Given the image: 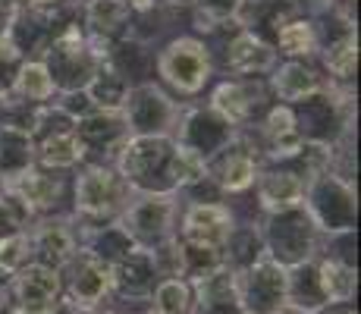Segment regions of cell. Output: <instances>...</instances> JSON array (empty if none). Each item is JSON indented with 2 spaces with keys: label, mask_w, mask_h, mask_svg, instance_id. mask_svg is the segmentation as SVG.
<instances>
[{
  "label": "cell",
  "mask_w": 361,
  "mask_h": 314,
  "mask_svg": "<svg viewBox=\"0 0 361 314\" xmlns=\"http://www.w3.org/2000/svg\"><path fill=\"white\" fill-rule=\"evenodd\" d=\"M173 151H176V138L132 135L110 164L135 195H176Z\"/></svg>",
  "instance_id": "cell-1"
},
{
  "label": "cell",
  "mask_w": 361,
  "mask_h": 314,
  "mask_svg": "<svg viewBox=\"0 0 361 314\" xmlns=\"http://www.w3.org/2000/svg\"><path fill=\"white\" fill-rule=\"evenodd\" d=\"M132 188L126 179L114 170V164H94L88 160L73 176V192H69V214L79 223H107L123 214L129 205Z\"/></svg>",
  "instance_id": "cell-2"
},
{
  "label": "cell",
  "mask_w": 361,
  "mask_h": 314,
  "mask_svg": "<svg viewBox=\"0 0 361 314\" xmlns=\"http://www.w3.org/2000/svg\"><path fill=\"white\" fill-rule=\"evenodd\" d=\"M154 76L183 97L198 95L214 76L211 44L198 35H173L154 51Z\"/></svg>",
  "instance_id": "cell-3"
},
{
  "label": "cell",
  "mask_w": 361,
  "mask_h": 314,
  "mask_svg": "<svg viewBox=\"0 0 361 314\" xmlns=\"http://www.w3.org/2000/svg\"><path fill=\"white\" fill-rule=\"evenodd\" d=\"M41 63H44L57 95L82 92L101 69V60H98V54H94L92 41H88L85 29L79 25V16L60 29V35L47 44V51L41 54Z\"/></svg>",
  "instance_id": "cell-4"
},
{
  "label": "cell",
  "mask_w": 361,
  "mask_h": 314,
  "mask_svg": "<svg viewBox=\"0 0 361 314\" xmlns=\"http://www.w3.org/2000/svg\"><path fill=\"white\" fill-rule=\"evenodd\" d=\"M258 233L264 242V255L274 258L283 267H295L317 255L321 248V233H317L314 220L308 217L302 205L289 207L280 214H264L258 223Z\"/></svg>",
  "instance_id": "cell-5"
},
{
  "label": "cell",
  "mask_w": 361,
  "mask_h": 314,
  "mask_svg": "<svg viewBox=\"0 0 361 314\" xmlns=\"http://www.w3.org/2000/svg\"><path fill=\"white\" fill-rule=\"evenodd\" d=\"M302 207L308 211V217L314 220L321 236H336L349 233L358 223V198H355V183L333 176V173H317L308 179L305 188Z\"/></svg>",
  "instance_id": "cell-6"
},
{
  "label": "cell",
  "mask_w": 361,
  "mask_h": 314,
  "mask_svg": "<svg viewBox=\"0 0 361 314\" xmlns=\"http://www.w3.org/2000/svg\"><path fill=\"white\" fill-rule=\"evenodd\" d=\"M0 192L16 198L19 207L29 214V220H41V217H54V214H69L63 211V205L69 201V192H73V179H69L66 170H51V167L32 164L16 179L0 186Z\"/></svg>",
  "instance_id": "cell-7"
},
{
  "label": "cell",
  "mask_w": 361,
  "mask_h": 314,
  "mask_svg": "<svg viewBox=\"0 0 361 314\" xmlns=\"http://www.w3.org/2000/svg\"><path fill=\"white\" fill-rule=\"evenodd\" d=\"M176 220H179V195H135L132 192L129 205L116 223L123 233L135 242V248H154L164 239L176 236Z\"/></svg>",
  "instance_id": "cell-8"
},
{
  "label": "cell",
  "mask_w": 361,
  "mask_h": 314,
  "mask_svg": "<svg viewBox=\"0 0 361 314\" xmlns=\"http://www.w3.org/2000/svg\"><path fill=\"white\" fill-rule=\"evenodd\" d=\"M183 107L176 97H173L161 82H145V85H135L126 92V101H123V116H126L129 135H176L179 116H183Z\"/></svg>",
  "instance_id": "cell-9"
},
{
  "label": "cell",
  "mask_w": 361,
  "mask_h": 314,
  "mask_svg": "<svg viewBox=\"0 0 361 314\" xmlns=\"http://www.w3.org/2000/svg\"><path fill=\"white\" fill-rule=\"evenodd\" d=\"M239 227L235 214L230 211V205L224 201H183L179 205V220H176V236L179 242L195 248H211V251H224L226 239L233 236V229Z\"/></svg>",
  "instance_id": "cell-10"
},
{
  "label": "cell",
  "mask_w": 361,
  "mask_h": 314,
  "mask_svg": "<svg viewBox=\"0 0 361 314\" xmlns=\"http://www.w3.org/2000/svg\"><path fill=\"white\" fill-rule=\"evenodd\" d=\"M207 107L214 114H220L233 129H245V126H255L274 107L270 101V88L267 79H245V76H233V79H224L217 88L211 92V101Z\"/></svg>",
  "instance_id": "cell-11"
},
{
  "label": "cell",
  "mask_w": 361,
  "mask_h": 314,
  "mask_svg": "<svg viewBox=\"0 0 361 314\" xmlns=\"http://www.w3.org/2000/svg\"><path fill=\"white\" fill-rule=\"evenodd\" d=\"M242 314H276L286 308V267L261 255L252 267L235 270Z\"/></svg>",
  "instance_id": "cell-12"
},
{
  "label": "cell",
  "mask_w": 361,
  "mask_h": 314,
  "mask_svg": "<svg viewBox=\"0 0 361 314\" xmlns=\"http://www.w3.org/2000/svg\"><path fill=\"white\" fill-rule=\"evenodd\" d=\"M308 170L302 160H283V164H264L255 179V205L261 214H280L289 207H298L305 201V188H308Z\"/></svg>",
  "instance_id": "cell-13"
},
{
  "label": "cell",
  "mask_w": 361,
  "mask_h": 314,
  "mask_svg": "<svg viewBox=\"0 0 361 314\" xmlns=\"http://www.w3.org/2000/svg\"><path fill=\"white\" fill-rule=\"evenodd\" d=\"M261 167L264 164H261L258 151L235 129L233 142L226 145L224 151H217L214 157L204 160V179H211V183L217 186V192L224 195V198H230V195H245L248 188L255 186Z\"/></svg>",
  "instance_id": "cell-14"
},
{
  "label": "cell",
  "mask_w": 361,
  "mask_h": 314,
  "mask_svg": "<svg viewBox=\"0 0 361 314\" xmlns=\"http://www.w3.org/2000/svg\"><path fill=\"white\" fill-rule=\"evenodd\" d=\"M214 38H220V51H224V66L233 76H245V79H267L274 73V66L280 63V54L264 35L245 32V29H230L217 32Z\"/></svg>",
  "instance_id": "cell-15"
},
{
  "label": "cell",
  "mask_w": 361,
  "mask_h": 314,
  "mask_svg": "<svg viewBox=\"0 0 361 314\" xmlns=\"http://www.w3.org/2000/svg\"><path fill=\"white\" fill-rule=\"evenodd\" d=\"M60 286H63V302L75 305L79 311H94L110 296V264L98 261L88 251H75L60 267Z\"/></svg>",
  "instance_id": "cell-16"
},
{
  "label": "cell",
  "mask_w": 361,
  "mask_h": 314,
  "mask_svg": "<svg viewBox=\"0 0 361 314\" xmlns=\"http://www.w3.org/2000/svg\"><path fill=\"white\" fill-rule=\"evenodd\" d=\"M25 233L32 242V261L44 264V267L60 270L79 251V223L73 220V214L32 220Z\"/></svg>",
  "instance_id": "cell-17"
},
{
  "label": "cell",
  "mask_w": 361,
  "mask_h": 314,
  "mask_svg": "<svg viewBox=\"0 0 361 314\" xmlns=\"http://www.w3.org/2000/svg\"><path fill=\"white\" fill-rule=\"evenodd\" d=\"M173 138L179 145H185L189 151H195L201 160H207L233 142L235 129L204 104V107H183V116H179Z\"/></svg>",
  "instance_id": "cell-18"
},
{
  "label": "cell",
  "mask_w": 361,
  "mask_h": 314,
  "mask_svg": "<svg viewBox=\"0 0 361 314\" xmlns=\"http://www.w3.org/2000/svg\"><path fill=\"white\" fill-rule=\"evenodd\" d=\"M75 135L82 142V151L88 157H98L94 164H110L116 151L129 142V126L123 110H94V114L75 120Z\"/></svg>",
  "instance_id": "cell-19"
},
{
  "label": "cell",
  "mask_w": 361,
  "mask_h": 314,
  "mask_svg": "<svg viewBox=\"0 0 361 314\" xmlns=\"http://www.w3.org/2000/svg\"><path fill=\"white\" fill-rule=\"evenodd\" d=\"M101 66L110 69L120 82H126V88L145 85V82H154V47L123 35L107 44Z\"/></svg>",
  "instance_id": "cell-20"
},
{
  "label": "cell",
  "mask_w": 361,
  "mask_h": 314,
  "mask_svg": "<svg viewBox=\"0 0 361 314\" xmlns=\"http://www.w3.org/2000/svg\"><path fill=\"white\" fill-rule=\"evenodd\" d=\"M189 286H192L189 314H242L239 289H235V270H230L226 264L192 280Z\"/></svg>",
  "instance_id": "cell-21"
},
{
  "label": "cell",
  "mask_w": 361,
  "mask_h": 314,
  "mask_svg": "<svg viewBox=\"0 0 361 314\" xmlns=\"http://www.w3.org/2000/svg\"><path fill=\"white\" fill-rule=\"evenodd\" d=\"M324 85H327L324 73L305 60H283V63H276L274 73L267 76L270 97H276V104H286V107L317 95Z\"/></svg>",
  "instance_id": "cell-22"
},
{
  "label": "cell",
  "mask_w": 361,
  "mask_h": 314,
  "mask_svg": "<svg viewBox=\"0 0 361 314\" xmlns=\"http://www.w3.org/2000/svg\"><path fill=\"white\" fill-rule=\"evenodd\" d=\"M317 60L327 69L324 79L333 82V85L352 88L358 73V29H336L330 38H324Z\"/></svg>",
  "instance_id": "cell-23"
},
{
  "label": "cell",
  "mask_w": 361,
  "mask_h": 314,
  "mask_svg": "<svg viewBox=\"0 0 361 314\" xmlns=\"http://www.w3.org/2000/svg\"><path fill=\"white\" fill-rule=\"evenodd\" d=\"M157 283H161L157 280V270H154L151 255L145 248L129 251L126 258H120L116 264H110V292H116V296L145 298V296L154 292Z\"/></svg>",
  "instance_id": "cell-24"
},
{
  "label": "cell",
  "mask_w": 361,
  "mask_h": 314,
  "mask_svg": "<svg viewBox=\"0 0 361 314\" xmlns=\"http://www.w3.org/2000/svg\"><path fill=\"white\" fill-rule=\"evenodd\" d=\"M132 23L126 0H79V25L98 41L123 38Z\"/></svg>",
  "instance_id": "cell-25"
},
{
  "label": "cell",
  "mask_w": 361,
  "mask_h": 314,
  "mask_svg": "<svg viewBox=\"0 0 361 314\" xmlns=\"http://www.w3.org/2000/svg\"><path fill=\"white\" fill-rule=\"evenodd\" d=\"M276 38V54L286 60H305L311 63L321 51V35H317L314 19H305V16H289L280 23V29L274 32Z\"/></svg>",
  "instance_id": "cell-26"
},
{
  "label": "cell",
  "mask_w": 361,
  "mask_h": 314,
  "mask_svg": "<svg viewBox=\"0 0 361 314\" xmlns=\"http://www.w3.org/2000/svg\"><path fill=\"white\" fill-rule=\"evenodd\" d=\"M32 164H35L32 135L25 129H19V126L0 123V186L16 179Z\"/></svg>",
  "instance_id": "cell-27"
},
{
  "label": "cell",
  "mask_w": 361,
  "mask_h": 314,
  "mask_svg": "<svg viewBox=\"0 0 361 314\" xmlns=\"http://www.w3.org/2000/svg\"><path fill=\"white\" fill-rule=\"evenodd\" d=\"M314 267H317V283H321L327 305L352 302L355 298V267H349V264L336 261L330 255H314Z\"/></svg>",
  "instance_id": "cell-28"
},
{
  "label": "cell",
  "mask_w": 361,
  "mask_h": 314,
  "mask_svg": "<svg viewBox=\"0 0 361 314\" xmlns=\"http://www.w3.org/2000/svg\"><path fill=\"white\" fill-rule=\"evenodd\" d=\"M54 82L51 76H47L44 63L41 60H23V66H19L16 79H13L10 85V97H16V101L23 104H51L54 101Z\"/></svg>",
  "instance_id": "cell-29"
},
{
  "label": "cell",
  "mask_w": 361,
  "mask_h": 314,
  "mask_svg": "<svg viewBox=\"0 0 361 314\" xmlns=\"http://www.w3.org/2000/svg\"><path fill=\"white\" fill-rule=\"evenodd\" d=\"M235 10H239V0H195L189 6V23L198 35L214 38L217 32L235 25Z\"/></svg>",
  "instance_id": "cell-30"
},
{
  "label": "cell",
  "mask_w": 361,
  "mask_h": 314,
  "mask_svg": "<svg viewBox=\"0 0 361 314\" xmlns=\"http://www.w3.org/2000/svg\"><path fill=\"white\" fill-rule=\"evenodd\" d=\"M220 255H224V264L230 270L252 267V264L264 255V242H261L258 227H255V223H239V227L233 229V236L226 239V246Z\"/></svg>",
  "instance_id": "cell-31"
},
{
  "label": "cell",
  "mask_w": 361,
  "mask_h": 314,
  "mask_svg": "<svg viewBox=\"0 0 361 314\" xmlns=\"http://www.w3.org/2000/svg\"><path fill=\"white\" fill-rule=\"evenodd\" d=\"M126 82H120L110 69H98V76H94L92 82L85 85V95L92 97L94 110H120L123 101H126Z\"/></svg>",
  "instance_id": "cell-32"
},
{
  "label": "cell",
  "mask_w": 361,
  "mask_h": 314,
  "mask_svg": "<svg viewBox=\"0 0 361 314\" xmlns=\"http://www.w3.org/2000/svg\"><path fill=\"white\" fill-rule=\"evenodd\" d=\"M154 314H189L192 311V286L185 280H161L151 292Z\"/></svg>",
  "instance_id": "cell-33"
},
{
  "label": "cell",
  "mask_w": 361,
  "mask_h": 314,
  "mask_svg": "<svg viewBox=\"0 0 361 314\" xmlns=\"http://www.w3.org/2000/svg\"><path fill=\"white\" fill-rule=\"evenodd\" d=\"M25 264H32V242H29V233L19 229V233L6 236V239L0 242V274L13 277L16 270H23Z\"/></svg>",
  "instance_id": "cell-34"
},
{
  "label": "cell",
  "mask_w": 361,
  "mask_h": 314,
  "mask_svg": "<svg viewBox=\"0 0 361 314\" xmlns=\"http://www.w3.org/2000/svg\"><path fill=\"white\" fill-rule=\"evenodd\" d=\"M29 223H32L29 214L19 207V201L10 198L6 192H0V242H4L6 236L19 233V229H25Z\"/></svg>",
  "instance_id": "cell-35"
},
{
  "label": "cell",
  "mask_w": 361,
  "mask_h": 314,
  "mask_svg": "<svg viewBox=\"0 0 361 314\" xmlns=\"http://www.w3.org/2000/svg\"><path fill=\"white\" fill-rule=\"evenodd\" d=\"M23 66V54L10 41V35H0V95H10V85Z\"/></svg>",
  "instance_id": "cell-36"
},
{
  "label": "cell",
  "mask_w": 361,
  "mask_h": 314,
  "mask_svg": "<svg viewBox=\"0 0 361 314\" xmlns=\"http://www.w3.org/2000/svg\"><path fill=\"white\" fill-rule=\"evenodd\" d=\"M295 16H305V19H324L336 10L339 0H283Z\"/></svg>",
  "instance_id": "cell-37"
},
{
  "label": "cell",
  "mask_w": 361,
  "mask_h": 314,
  "mask_svg": "<svg viewBox=\"0 0 361 314\" xmlns=\"http://www.w3.org/2000/svg\"><path fill=\"white\" fill-rule=\"evenodd\" d=\"M16 13H19V6L13 4V0H0V35L10 32V25H13V19H16Z\"/></svg>",
  "instance_id": "cell-38"
},
{
  "label": "cell",
  "mask_w": 361,
  "mask_h": 314,
  "mask_svg": "<svg viewBox=\"0 0 361 314\" xmlns=\"http://www.w3.org/2000/svg\"><path fill=\"white\" fill-rule=\"evenodd\" d=\"M157 4H161V0H126V6L132 10V16H138V13H148V10H154Z\"/></svg>",
  "instance_id": "cell-39"
},
{
  "label": "cell",
  "mask_w": 361,
  "mask_h": 314,
  "mask_svg": "<svg viewBox=\"0 0 361 314\" xmlns=\"http://www.w3.org/2000/svg\"><path fill=\"white\" fill-rule=\"evenodd\" d=\"M314 314H355V308H352V302H339V305H324Z\"/></svg>",
  "instance_id": "cell-40"
},
{
  "label": "cell",
  "mask_w": 361,
  "mask_h": 314,
  "mask_svg": "<svg viewBox=\"0 0 361 314\" xmlns=\"http://www.w3.org/2000/svg\"><path fill=\"white\" fill-rule=\"evenodd\" d=\"M63 4H79V0H25V6H35V10H51V6H63Z\"/></svg>",
  "instance_id": "cell-41"
},
{
  "label": "cell",
  "mask_w": 361,
  "mask_h": 314,
  "mask_svg": "<svg viewBox=\"0 0 361 314\" xmlns=\"http://www.w3.org/2000/svg\"><path fill=\"white\" fill-rule=\"evenodd\" d=\"M6 280H10V277L0 274V311L6 308Z\"/></svg>",
  "instance_id": "cell-42"
},
{
  "label": "cell",
  "mask_w": 361,
  "mask_h": 314,
  "mask_svg": "<svg viewBox=\"0 0 361 314\" xmlns=\"http://www.w3.org/2000/svg\"><path fill=\"white\" fill-rule=\"evenodd\" d=\"M276 314H302V311H295V308H289V305H286V308H280Z\"/></svg>",
  "instance_id": "cell-43"
},
{
  "label": "cell",
  "mask_w": 361,
  "mask_h": 314,
  "mask_svg": "<svg viewBox=\"0 0 361 314\" xmlns=\"http://www.w3.org/2000/svg\"><path fill=\"white\" fill-rule=\"evenodd\" d=\"M104 314H120V311H104Z\"/></svg>",
  "instance_id": "cell-44"
},
{
  "label": "cell",
  "mask_w": 361,
  "mask_h": 314,
  "mask_svg": "<svg viewBox=\"0 0 361 314\" xmlns=\"http://www.w3.org/2000/svg\"><path fill=\"white\" fill-rule=\"evenodd\" d=\"M148 314H154V311H148Z\"/></svg>",
  "instance_id": "cell-45"
}]
</instances>
